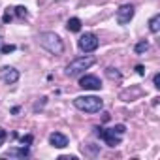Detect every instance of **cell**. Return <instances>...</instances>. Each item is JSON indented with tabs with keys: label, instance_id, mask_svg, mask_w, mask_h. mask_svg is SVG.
<instances>
[{
	"label": "cell",
	"instance_id": "cell-20",
	"mask_svg": "<svg viewBox=\"0 0 160 160\" xmlns=\"http://www.w3.org/2000/svg\"><path fill=\"white\" fill-rule=\"evenodd\" d=\"M10 21H12V13L6 12V13H4V23H10Z\"/></svg>",
	"mask_w": 160,
	"mask_h": 160
},
{
	"label": "cell",
	"instance_id": "cell-5",
	"mask_svg": "<svg viewBox=\"0 0 160 160\" xmlns=\"http://www.w3.org/2000/svg\"><path fill=\"white\" fill-rule=\"evenodd\" d=\"M98 136L109 145V147H117L119 143H121V134L119 132H115V128H108V130H104V128H98Z\"/></svg>",
	"mask_w": 160,
	"mask_h": 160
},
{
	"label": "cell",
	"instance_id": "cell-14",
	"mask_svg": "<svg viewBox=\"0 0 160 160\" xmlns=\"http://www.w3.org/2000/svg\"><path fill=\"white\" fill-rule=\"evenodd\" d=\"M15 13H17V17H27V8L25 6H17L15 8Z\"/></svg>",
	"mask_w": 160,
	"mask_h": 160
},
{
	"label": "cell",
	"instance_id": "cell-1",
	"mask_svg": "<svg viewBox=\"0 0 160 160\" xmlns=\"http://www.w3.org/2000/svg\"><path fill=\"white\" fill-rule=\"evenodd\" d=\"M38 43L45 51H49L53 55H60L64 51V43H62L60 36H57L55 32H42V34H38Z\"/></svg>",
	"mask_w": 160,
	"mask_h": 160
},
{
	"label": "cell",
	"instance_id": "cell-18",
	"mask_svg": "<svg viewBox=\"0 0 160 160\" xmlns=\"http://www.w3.org/2000/svg\"><path fill=\"white\" fill-rule=\"evenodd\" d=\"M4 139H6V130H2V128H0V145L4 143Z\"/></svg>",
	"mask_w": 160,
	"mask_h": 160
},
{
	"label": "cell",
	"instance_id": "cell-17",
	"mask_svg": "<svg viewBox=\"0 0 160 160\" xmlns=\"http://www.w3.org/2000/svg\"><path fill=\"white\" fill-rule=\"evenodd\" d=\"M152 83H154V87H156V89H160V73H154Z\"/></svg>",
	"mask_w": 160,
	"mask_h": 160
},
{
	"label": "cell",
	"instance_id": "cell-19",
	"mask_svg": "<svg viewBox=\"0 0 160 160\" xmlns=\"http://www.w3.org/2000/svg\"><path fill=\"white\" fill-rule=\"evenodd\" d=\"M21 141H23V143H32V136H23Z\"/></svg>",
	"mask_w": 160,
	"mask_h": 160
},
{
	"label": "cell",
	"instance_id": "cell-12",
	"mask_svg": "<svg viewBox=\"0 0 160 160\" xmlns=\"http://www.w3.org/2000/svg\"><path fill=\"white\" fill-rule=\"evenodd\" d=\"M149 30H151L152 34H156V32L160 30V15H158V13L149 21Z\"/></svg>",
	"mask_w": 160,
	"mask_h": 160
},
{
	"label": "cell",
	"instance_id": "cell-10",
	"mask_svg": "<svg viewBox=\"0 0 160 160\" xmlns=\"http://www.w3.org/2000/svg\"><path fill=\"white\" fill-rule=\"evenodd\" d=\"M4 156H28V147H21V149H10L8 152H4Z\"/></svg>",
	"mask_w": 160,
	"mask_h": 160
},
{
	"label": "cell",
	"instance_id": "cell-21",
	"mask_svg": "<svg viewBox=\"0 0 160 160\" xmlns=\"http://www.w3.org/2000/svg\"><path fill=\"white\" fill-rule=\"evenodd\" d=\"M136 72H138L139 75H143V73H145V68H143V66H136Z\"/></svg>",
	"mask_w": 160,
	"mask_h": 160
},
{
	"label": "cell",
	"instance_id": "cell-7",
	"mask_svg": "<svg viewBox=\"0 0 160 160\" xmlns=\"http://www.w3.org/2000/svg\"><path fill=\"white\" fill-rule=\"evenodd\" d=\"M132 17H134V6H132V4H122V6L117 10V23H119V25L130 23Z\"/></svg>",
	"mask_w": 160,
	"mask_h": 160
},
{
	"label": "cell",
	"instance_id": "cell-4",
	"mask_svg": "<svg viewBox=\"0 0 160 160\" xmlns=\"http://www.w3.org/2000/svg\"><path fill=\"white\" fill-rule=\"evenodd\" d=\"M79 49L83 53H92L98 49V38L92 34V32H87L79 38Z\"/></svg>",
	"mask_w": 160,
	"mask_h": 160
},
{
	"label": "cell",
	"instance_id": "cell-13",
	"mask_svg": "<svg viewBox=\"0 0 160 160\" xmlns=\"http://www.w3.org/2000/svg\"><path fill=\"white\" fill-rule=\"evenodd\" d=\"M147 49H149V43H147L145 40H143V42H139V43H136V53H138V55L145 53Z\"/></svg>",
	"mask_w": 160,
	"mask_h": 160
},
{
	"label": "cell",
	"instance_id": "cell-8",
	"mask_svg": "<svg viewBox=\"0 0 160 160\" xmlns=\"http://www.w3.org/2000/svg\"><path fill=\"white\" fill-rule=\"evenodd\" d=\"M0 79H2L6 85H13V83H17V79H19V72L15 68L6 66V68L0 70Z\"/></svg>",
	"mask_w": 160,
	"mask_h": 160
},
{
	"label": "cell",
	"instance_id": "cell-9",
	"mask_svg": "<svg viewBox=\"0 0 160 160\" xmlns=\"http://www.w3.org/2000/svg\"><path fill=\"white\" fill-rule=\"evenodd\" d=\"M49 143H51L53 147H57V149H64V147L68 145V138H66L64 134H60V132H53V134L49 136Z\"/></svg>",
	"mask_w": 160,
	"mask_h": 160
},
{
	"label": "cell",
	"instance_id": "cell-3",
	"mask_svg": "<svg viewBox=\"0 0 160 160\" xmlns=\"http://www.w3.org/2000/svg\"><path fill=\"white\" fill-rule=\"evenodd\" d=\"M94 62H96L94 57H79V58H73V60L66 66V75L73 77V75H77V73H81V72L89 70Z\"/></svg>",
	"mask_w": 160,
	"mask_h": 160
},
{
	"label": "cell",
	"instance_id": "cell-16",
	"mask_svg": "<svg viewBox=\"0 0 160 160\" xmlns=\"http://www.w3.org/2000/svg\"><path fill=\"white\" fill-rule=\"evenodd\" d=\"M108 75H109L111 79H121V73H119V72H113V68H108Z\"/></svg>",
	"mask_w": 160,
	"mask_h": 160
},
{
	"label": "cell",
	"instance_id": "cell-2",
	"mask_svg": "<svg viewBox=\"0 0 160 160\" xmlns=\"http://www.w3.org/2000/svg\"><path fill=\"white\" fill-rule=\"evenodd\" d=\"M73 106L85 113H98L104 108V102L98 96H77L73 100Z\"/></svg>",
	"mask_w": 160,
	"mask_h": 160
},
{
	"label": "cell",
	"instance_id": "cell-15",
	"mask_svg": "<svg viewBox=\"0 0 160 160\" xmlns=\"http://www.w3.org/2000/svg\"><path fill=\"white\" fill-rule=\"evenodd\" d=\"M0 51H2L4 55H8V53H13V51H15V45H12V43H10V45H2V49H0Z\"/></svg>",
	"mask_w": 160,
	"mask_h": 160
},
{
	"label": "cell",
	"instance_id": "cell-6",
	"mask_svg": "<svg viewBox=\"0 0 160 160\" xmlns=\"http://www.w3.org/2000/svg\"><path fill=\"white\" fill-rule=\"evenodd\" d=\"M79 87L85 91H100L102 89V81L96 75H83L79 79Z\"/></svg>",
	"mask_w": 160,
	"mask_h": 160
},
{
	"label": "cell",
	"instance_id": "cell-11",
	"mask_svg": "<svg viewBox=\"0 0 160 160\" xmlns=\"http://www.w3.org/2000/svg\"><path fill=\"white\" fill-rule=\"evenodd\" d=\"M66 27H68L70 32H79V30H81V21H79L77 17H72V19H68Z\"/></svg>",
	"mask_w": 160,
	"mask_h": 160
}]
</instances>
